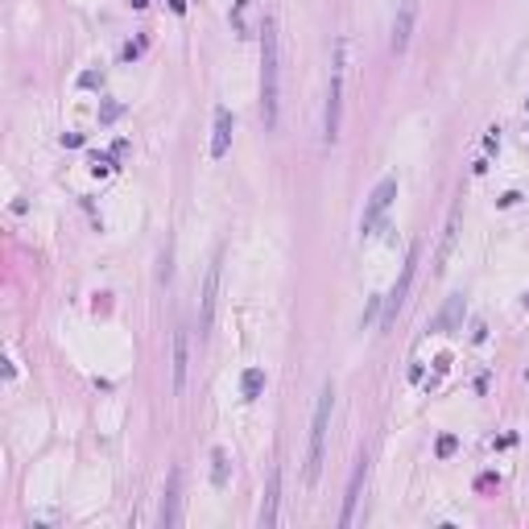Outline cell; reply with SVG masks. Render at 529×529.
Returning <instances> with one entry per match:
<instances>
[{"label": "cell", "instance_id": "6da1fadb", "mask_svg": "<svg viewBox=\"0 0 529 529\" xmlns=\"http://www.w3.org/2000/svg\"><path fill=\"white\" fill-rule=\"evenodd\" d=\"M277 75H281V66H277V21L273 17H264L261 21V120L264 129H277Z\"/></svg>", "mask_w": 529, "mask_h": 529}, {"label": "cell", "instance_id": "7a4b0ae2", "mask_svg": "<svg viewBox=\"0 0 529 529\" xmlns=\"http://www.w3.org/2000/svg\"><path fill=\"white\" fill-rule=\"evenodd\" d=\"M344 75H348V38L335 42V58H331V83H327V116H323V132L327 145L339 141V116H344Z\"/></svg>", "mask_w": 529, "mask_h": 529}, {"label": "cell", "instance_id": "3957f363", "mask_svg": "<svg viewBox=\"0 0 529 529\" xmlns=\"http://www.w3.org/2000/svg\"><path fill=\"white\" fill-rule=\"evenodd\" d=\"M331 401H335V385L327 381L323 393H318V405H314V422H310V451H306V484L318 480L323 472V446H327V426H331Z\"/></svg>", "mask_w": 529, "mask_h": 529}, {"label": "cell", "instance_id": "277c9868", "mask_svg": "<svg viewBox=\"0 0 529 529\" xmlns=\"http://www.w3.org/2000/svg\"><path fill=\"white\" fill-rule=\"evenodd\" d=\"M393 199H397V178H381V186L372 190V199H368V207H364V216H360V232H364V236L376 232V223L385 220V211H389Z\"/></svg>", "mask_w": 529, "mask_h": 529}, {"label": "cell", "instance_id": "5b68a950", "mask_svg": "<svg viewBox=\"0 0 529 529\" xmlns=\"http://www.w3.org/2000/svg\"><path fill=\"white\" fill-rule=\"evenodd\" d=\"M414 264H418V248H409V257L401 264V277H397V285L389 290V298H385V318H381V327L389 331L397 318V310L405 306V294H409V281H414Z\"/></svg>", "mask_w": 529, "mask_h": 529}, {"label": "cell", "instance_id": "8992f818", "mask_svg": "<svg viewBox=\"0 0 529 529\" xmlns=\"http://www.w3.org/2000/svg\"><path fill=\"white\" fill-rule=\"evenodd\" d=\"M216 294H220V257H216V261H211V269H207L203 298H199V306H203V335L211 331V318H216Z\"/></svg>", "mask_w": 529, "mask_h": 529}, {"label": "cell", "instance_id": "52a82bcc", "mask_svg": "<svg viewBox=\"0 0 529 529\" xmlns=\"http://www.w3.org/2000/svg\"><path fill=\"white\" fill-rule=\"evenodd\" d=\"M364 472H368V459L360 455L355 459V472H352V484H348V500H344V513H339V526L348 529L355 521V505H360V488H364Z\"/></svg>", "mask_w": 529, "mask_h": 529}, {"label": "cell", "instance_id": "ba28073f", "mask_svg": "<svg viewBox=\"0 0 529 529\" xmlns=\"http://www.w3.org/2000/svg\"><path fill=\"white\" fill-rule=\"evenodd\" d=\"M232 29H236L240 38H253V34H261L253 0H232Z\"/></svg>", "mask_w": 529, "mask_h": 529}, {"label": "cell", "instance_id": "9c48e42d", "mask_svg": "<svg viewBox=\"0 0 529 529\" xmlns=\"http://www.w3.org/2000/svg\"><path fill=\"white\" fill-rule=\"evenodd\" d=\"M414 0H405L401 4V13H397L393 21V54H405V45H409V34H414Z\"/></svg>", "mask_w": 529, "mask_h": 529}, {"label": "cell", "instance_id": "30bf717a", "mask_svg": "<svg viewBox=\"0 0 529 529\" xmlns=\"http://www.w3.org/2000/svg\"><path fill=\"white\" fill-rule=\"evenodd\" d=\"M186 368H190V344L186 331H174V393L186 389Z\"/></svg>", "mask_w": 529, "mask_h": 529}, {"label": "cell", "instance_id": "8fae6325", "mask_svg": "<svg viewBox=\"0 0 529 529\" xmlns=\"http://www.w3.org/2000/svg\"><path fill=\"white\" fill-rule=\"evenodd\" d=\"M232 145V112L216 108V136H211V157H223Z\"/></svg>", "mask_w": 529, "mask_h": 529}, {"label": "cell", "instance_id": "7c38bea8", "mask_svg": "<svg viewBox=\"0 0 529 529\" xmlns=\"http://www.w3.org/2000/svg\"><path fill=\"white\" fill-rule=\"evenodd\" d=\"M277 488H281V472L269 476V492H264V505H261V529L277 526Z\"/></svg>", "mask_w": 529, "mask_h": 529}, {"label": "cell", "instance_id": "4fadbf2b", "mask_svg": "<svg viewBox=\"0 0 529 529\" xmlns=\"http://www.w3.org/2000/svg\"><path fill=\"white\" fill-rule=\"evenodd\" d=\"M178 484H182V472H170V488H166V505H162V526L170 529L178 526Z\"/></svg>", "mask_w": 529, "mask_h": 529}, {"label": "cell", "instance_id": "5bb4252c", "mask_svg": "<svg viewBox=\"0 0 529 529\" xmlns=\"http://www.w3.org/2000/svg\"><path fill=\"white\" fill-rule=\"evenodd\" d=\"M455 232H459V207H451V220H446V236H442V248H439V264H435V273L446 269V257H451V248H455Z\"/></svg>", "mask_w": 529, "mask_h": 529}, {"label": "cell", "instance_id": "9a60e30c", "mask_svg": "<svg viewBox=\"0 0 529 529\" xmlns=\"http://www.w3.org/2000/svg\"><path fill=\"white\" fill-rule=\"evenodd\" d=\"M459 314H463V298H451V302L442 306V314L430 323V331H446V327H455V323H459Z\"/></svg>", "mask_w": 529, "mask_h": 529}, {"label": "cell", "instance_id": "2e32d148", "mask_svg": "<svg viewBox=\"0 0 529 529\" xmlns=\"http://www.w3.org/2000/svg\"><path fill=\"white\" fill-rule=\"evenodd\" d=\"M240 389H244V397H248V401H257V397L264 393V372H261V368H244V376H240Z\"/></svg>", "mask_w": 529, "mask_h": 529}, {"label": "cell", "instance_id": "e0dca14e", "mask_svg": "<svg viewBox=\"0 0 529 529\" xmlns=\"http://www.w3.org/2000/svg\"><path fill=\"white\" fill-rule=\"evenodd\" d=\"M211 463H216L211 467V480H216V488H223L227 484V455L223 451H211Z\"/></svg>", "mask_w": 529, "mask_h": 529}, {"label": "cell", "instance_id": "ac0fdd59", "mask_svg": "<svg viewBox=\"0 0 529 529\" xmlns=\"http://www.w3.org/2000/svg\"><path fill=\"white\" fill-rule=\"evenodd\" d=\"M446 455H455V435H442L439 439V459H446Z\"/></svg>", "mask_w": 529, "mask_h": 529}, {"label": "cell", "instance_id": "d6986e66", "mask_svg": "<svg viewBox=\"0 0 529 529\" xmlns=\"http://www.w3.org/2000/svg\"><path fill=\"white\" fill-rule=\"evenodd\" d=\"M79 83H83V87H99V83H104V75H99V71H87Z\"/></svg>", "mask_w": 529, "mask_h": 529}, {"label": "cell", "instance_id": "ffe728a7", "mask_svg": "<svg viewBox=\"0 0 529 529\" xmlns=\"http://www.w3.org/2000/svg\"><path fill=\"white\" fill-rule=\"evenodd\" d=\"M120 116V104H104V112H99V120H116Z\"/></svg>", "mask_w": 529, "mask_h": 529}, {"label": "cell", "instance_id": "44dd1931", "mask_svg": "<svg viewBox=\"0 0 529 529\" xmlns=\"http://www.w3.org/2000/svg\"><path fill=\"white\" fill-rule=\"evenodd\" d=\"M484 145H488V149H496V145H500V129H492V132H488V136H484Z\"/></svg>", "mask_w": 529, "mask_h": 529}, {"label": "cell", "instance_id": "7402d4cb", "mask_svg": "<svg viewBox=\"0 0 529 529\" xmlns=\"http://www.w3.org/2000/svg\"><path fill=\"white\" fill-rule=\"evenodd\" d=\"M170 8H174V13H186V0H170Z\"/></svg>", "mask_w": 529, "mask_h": 529}, {"label": "cell", "instance_id": "603a6c76", "mask_svg": "<svg viewBox=\"0 0 529 529\" xmlns=\"http://www.w3.org/2000/svg\"><path fill=\"white\" fill-rule=\"evenodd\" d=\"M132 8H145V4H149V0H129Z\"/></svg>", "mask_w": 529, "mask_h": 529}, {"label": "cell", "instance_id": "cb8c5ba5", "mask_svg": "<svg viewBox=\"0 0 529 529\" xmlns=\"http://www.w3.org/2000/svg\"><path fill=\"white\" fill-rule=\"evenodd\" d=\"M526 302H529V298H526Z\"/></svg>", "mask_w": 529, "mask_h": 529}]
</instances>
